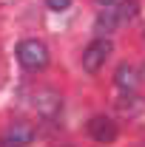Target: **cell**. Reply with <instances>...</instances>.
Listing matches in <instances>:
<instances>
[{"instance_id": "obj_1", "label": "cell", "mask_w": 145, "mask_h": 147, "mask_svg": "<svg viewBox=\"0 0 145 147\" xmlns=\"http://www.w3.org/2000/svg\"><path fill=\"white\" fill-rule=\"evenodd\" d=\"M137 3L134 0H122L120 6H111V9H105L100 17H97V31L100 34H108V31H114V28H120L122 23H128V20L137 17Z\"/></svg>"}, {"instance_id": "obj_2", "label": "cell", "mask_w": 145, "mask_h": 147, "mask_svg": "<svg viewBox=\"0 0 145 147\" xmlns=\"http://www.w3.org/2000/svg\"><path fill=\"white\" fill-rule=\"evenodd\" d=\"M17 59L26 71H43L49 65V48L40 40H23L17 45Z\"/></svg>"}, {"instance_id": "obj_3", "label": "cell", "mask_w": 145, "mask_h": 147, "mask_svg": "<svg viewBox=\"0 0 145 147\" xmlns=\"http://www.w3.org/2000/svg\"><path fill=\"white\" fill-rule=\"evenodd\" d=\"M31 105H34L37 116L40 119H57L60 116V110H63V96L54 91V88H40V91L31 96Z\"/></svg>"}, {"instance_id": "obj_4", "label": "cell", "mask_w": 145, "mask_h": 147, "mask_svg": "<svg viewBox=\"0 0 145 147\" xmlns=\"http://www.w3.org/2000/svg\"><path fill=\"white\" fill-rule=\"evenodd\" d=\"M108 57H111V40L108 37H105V40L100 37V40H94L88 48L83 51V68H85L88 74H97L103 65H105Z\"/></svg>"}, {"instance_id": "obj_5", "label": "cell", "mask_w": 145, "mask_h": 147, "mask_svg": "<svg viewBox=\"0 0 145 147\" xmlns=\"http://www.w3.org/2000/svg\"><path fill=\"white\" fill-rule=\"evenodd\" d=\"M85 130H88L91 139L100 142V144H111V142H117V136H120V130H117V125H114V119H108V116H94Z\"/></svg>"}, {"instance_id": "obj_6", "label": "cell", "mask_w": 145, "mask_h": 147, "mask_svg": "<svg viewBox=\"0 0 145 147\" xmlns=\"http://www.w3.org/2000/svg\"><path fill=\"white\" fill-rule=\"evenodd\" d=\"M31 139H34V127L26 125V122H14L12 127H6L0 144L3 147H26V144H31Z\"/></svg>"}, {"instance_id": "obj_7", "label": "cell", "mask_w": 145, "mask_h": 147, "mask_svg": "<svg viewBox=\"0 0 145 147\" xmlns=\"http://www.w3.org/2000/svg\"><path fill=\"white\" fill-rule=\"evenodd\" d=\"M114 85H117L122 93H134L137 85H140V71H137L134 65L122 62V65L117 68V74H114Z\"/></svg>"}, {"instance_id": "obj_8", "label": "cell", "mask_w": 145, "mask_h": 147, "mask_svg": "<svg viewBox=\"0 0 145 147\" xmlns=\"http://www.w3.org/2000/svg\"><path fill=\"white\" fill-rule=\"evenodd\" d=\"M46 6H49L51 11H66V9L71 6V0H46Z\"/></svg>"}, {"instance_id": "obj_9", "label": "cell", "mask_w": 145, "mask_h": 147, "mask_svg": "<svg viewBox=\"0 0 145 147\" xmlns=\"http://www.w3.org/2000/svg\"><path fill=\"white\" fill-rule=\"evenodd\" d=\"M97 3H103V6H105V9H111V6H120V3H122V0H97Z\"/></svg>"}, {"instance_id": "obj_10", "label": "cell", "mask_w": 145, "mask_h": 147, "mask_svg": "<svg viewBox=\"0 0 145 147\" xmlns=\"http://www.w3.org/2000/svg\"><path fill=\"white\" fill-rule=\"evenodd\" d=\"M142 68H145V65H142ZM142 74H145V71H142Z\"/></svg>"}]
</instances>
